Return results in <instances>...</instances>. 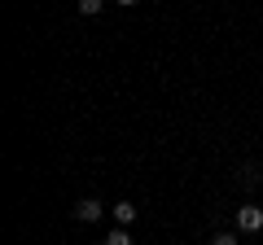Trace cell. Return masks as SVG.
<instances>
[{"label": "cell", "mask_w": 263, "mask_h": 245, "mask_svg": "<svg viewBox=\"0 0 263 245\" xmlns=\"http://www.w3.org/2000/svg\"><path fill=\"white\" fill-rule=\"evenodd\" d=\"M237 228H241V232H259L263 228V210L254 206V201H246V206L237 210Z\"/></svg>", "instance_id": "1"}, {"label": "cell", "mask_w": 263, "mask_h": 245, "mask_svg": "<svg viewBox=\"0 0 263 245\" xmlns=\"http://www.w3.org/2000/svg\"><path fill=\"white\" fill-rule=\"evenodd\" d=\"M101 5H105V0H79V13L92 18V13H101Z\"/></svg>", "instance_id": "5"}, {"label": "cell", "mask_w": 263, "mask_h": 245, "mask_svg": "<svg viewBox=\"0 0 263 245\" xmlns=\"http://www.w3.org/2000/svg\"><path fill=\"white\" fill-rule=\"evenodd\" d=\"M119 5H127V9H132V5H136V0H119Z\"/></svg>", "instance_id": "7"}, {"label": "cell", "mask_w": 263, "mask_h": 245, "mask_svg": "<svg viewBox=\"0 0 263 245\" xmlns=\"http://www.w3.org/2000/svg\"><path fill=\"white\" fill-rule=\"evenodd\" d=\"M211 245H237V236L233 232H215V241H211Z\"/></svg>", "instance_id": "6"}, {"label": "cell", "mask_w": 263, "mask_h": 245, "mask_svg": "<svg viewBox=\"0 0 263 245\" xmlns=\"http://www.w3.org/2000/svg\"><path fill=\"white\" fill-rule=\"evenodd\" d=\"M114 219H119V228H132V219H136V206H132V201H119V206H114Z\"/></svg>", "instance_id": "3"}, {"label": "cell", "mask_w": 263, "mask_h": 245, "mask_svg": "<svg viewBox=\"0 0 263 245\" xmlns=\"http://www.w3.org/2000/svg\"><path fill=\"white\" fill-rule=\"evenodd\" d=\"M105 245H132V236H127V228H114V232L105 236Z\"/></svg>", "instance_id": "4"}, {"label": "cell", "mask_w": 263, "mask_h": 245, "mask_svg": "<svg viewBox=\"0 0 263 245\" xmlns=\"http://www.w3.org/2000/svg\"><path fill=\"white\" fill-rule=\"evenodd\" d=\"M101 215H105V206H101L97 197H84V201H75V219H79V223H97Z\"/></svg>", "instance_id": "2"}]
</instances>
